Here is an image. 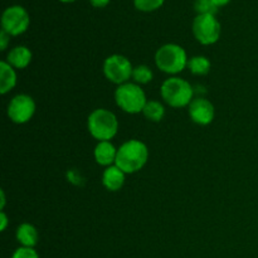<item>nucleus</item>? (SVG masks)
Wrapping results in <instances>:
<instances>
[{
    "label": "nucleus",
    "instance_id": "nucleus-15",
    "mask_svg": "<svg viewBox=\"0 0 258 258\" xmlns=\"http://www.w3.org/2000/svg\"><path fill=\"white\" fill-rule=\"evenodd\" d=\"M38 231L34 226L29 223H23L17 229V239L23 247L33 248L38 243Z\"/></svg>",
    "mask_w": 258,
    "mask_h": 258
},
{
    "label": "nucleus",
    "instance_id": "nucleus-22",
    "mask_svg": "<svg viewBox=\"0 0 258 258\" xmlns=\"http://www.w3.org/2000/svg\"><path fill=\"white\" fill-rule=\"evenodd\" d=\"M9 37L10 35L2 29V32H0V48H2V50L7 48L8 43H9Z\"/></svg>",
    "mask_w": 258,
    "mask_h": 258
},
{
    "label": "nucleus",
    "instance_id": "nucleus-8",
    "mask_svg": "<svg viewBox=\"0 0 258 258\" xmlns=\"http://www.w3.org/2000/svg\"><path fill=\"white\" fill-rule=\"evenodd\" d=\"M29 14L20 5L7 8L2 17V29L9 35H19L29 27Z\"/></svg>",
    "mask_w": 258,
    "mask_h": 258
},
{
    "label": "nucleus",
    "instance_id": "nucleus-24",
    "mask_svg": "<svg viewBox=\"0 0 258 258\" xmlns=\"http://www.w3.org/2000/svg\"><path fill=\"white\" fill-rule=\"evenodd\" d=\"M0 222H2L0 229H2V231H5V228H7V226H8V218H7V216H5L4 212H2V213H0Z\"/></svg>",
    "mask_w": 258,
    "mask_h": 258
},
{
    "label": "nucleus",
    "instance_id": "nucleus-23",
    "mask_svg": "<svg viewBox=\"0 0 258 258\" xmlns=\"http://www.w3.org/2000/svg\"><path fill=\"white\" fill-rule=\"evenodd\" d=\"M90 3L96 8H103L110 3V0H90Z\"/></svg>",
    "mask_w": 258,
    "mask_h": 258
},
{
    "label": "nucleus",
    "instance_id": "nucleus-13",
    "mask_svg": "<svg viewBox=\"0 0 258 258\" xmlns=\"http://www.w3.org/2000/svg\"><path fill=\"white\" fill-rule=\"evenodd\" d=\"M7 62L12 66L13 68H18V70H22L25 68L32 60V52L28 49L24 45H20V47H15L8 53Z\"/></svg>",
    "mask_w": 258,
    "mask_h": 258
},
{
    "label": "nucleus",
    "instance_id": "nucleus-25",
    "mask_svg": "<svg viewBox=\"0 0 258 258\" xmlns=\"http://www.w3.org/2000/svg\"><path fill=\"white\" fill-rule=\"evenodd\" d=\"M212 2H213L214 4L217 5V7H221V5H226V4H228L229 0H212Z\"/></svg>",
    "mask_w": 258,
    "mask_h": 258
},
{
    "label": "nucleus",
    "instance_id": "nucleus-9",
    "mask_svg": "<svg viewBox=\"0 0 258 258\" xmlns=\"http://www.w3.org/2000/svg\"><path fill=\"white\" fill-rule=\"evenodd\" d=\"M35 112V103L28 95H18L10 101L8 106V116L15 123H25L33 117Z\"/></svg>",
    "mask_w": 258,
    "mask_h": 258
},
{
    "label": "nucleus",
    "instance_id": "nucleus-4",
    "mask_svg": "<svg viewBox=\"0 0 258 258\" xmlns=\"http://www.w3.org/2000/svg\"><path fill=\"white\" fill-rule=\"evenodd\" d=\"M161 97L171 107H184L193 101V88L190 83L179 77L166 80L161 86Z\"/></svg>",
    "mask_w": 258,
    "mask_h": 258
},
{
    "label": "nucleus",
    "instance_id": "nucleus-6",
    "mask_svg": "<svg viewBox=\"0 0 258 258\" xmlns=\"http://www.w3.org/2000/svg\"><path fill=\"white\" fill-rule=\"evenodd\" d=\"M193 33L202 44H213L219 39L221 24L213 14H198L193 22Z\"/></svg>",
    "mask_w": 258,
    "mask_h": 258
},
{
    "label": "nucleus",
    "instance_id": "nucleus-27",
    "mask_svg": "<svg viewBox=\"0 0 258 258\" xmlns=\"http://www.w3.org/2000/svg\"><path fill=\"white\" fill-rule=\"evenodd\" d=\"M60 2H63V3H71V2H75V0H60Z\"/></svg>",
    "mask_w": 258,
    "mask_h": 258
},
{
    "label": "nucleus",
    "instance_id": "nucleus-5",
    "mask_svg": "<svg viewBox=\"0 0 258 258\" xmlns=\"http://www.w3.org/2000/svg\"><path fill=\"white\" fill-rule=\"evenodd\" d=\"M115 100L118 107L127 113H139L146 105V96L136 83H123L117 87Z\"/></svg>",
    "mask_w": 258,
    "mask_h": 258
},
{
    "label": "nucleus",
    "instance_id": "nucleus-16",
    "mask_svg": "<svg viewBox=\"0 0 258 258\" xmlns=\"http://www.w3.org/2000/svg\"><path fill=\"white\" fill-rule=\"evenodd\" d=\"M144 115L148 120L154 121V122H159L163 120L164 115H165V108L158 101H148L143 110Z\"/></svg>",
    "mask_w": 258,
    "mask_h": 258
},
{
    "label": "nucleus",
    "instance_id": "nucleus-7",
    "mask_svg": "<svg viewBox=\"0 0 258 258\" xmlns=\"http://www.w3.org/2000/svg\"><path fill=\"white\" fill-rule=\"evenodd\" d=\"M134 68L130 60L121 54L110 55L103 63V73L106 78L116 85H123L133 77Z\"/></svg>",
    "mask_w": 258,
    "mask_h": 258
},
{
    "label": "nucleus",
    "instance_id": "nucleus-14",
    "mask_svg": "<svg viewBox=\"0 0 258 258\" xmlns=\"http://www.w3.org/2000/svg\"><path fill=\"white\" fill-rule=\"evenodd\" d=\"M17 85V73L14 68L8 62L3 60L0 63V92L2 95H5Z\"/></svg>",
    "mask_w": 258,
    "mask_h": 258
},
{
    "label": "nucleus",
    "instance_id": "nucleus-21",
    "mask_svg": "<svg viewBox=\"0 0 258 258\" xmlns=\"http://www.w3.org/2000/svg\"><path fill=\"white\" fill-rule=\"evenodd\" d=\"M12 258H39L37 251L34 248H29V247H20L17 251L13 253Z\"/></svg>",
    "mask_w": 258,
    "mask_h": 258
},
{
    "label": "nucleus",
    "instance_id": "nucleus-2",
    "mask_svg": "<svg viewBox=\"0 0 258 258\" xmlns=\"http://www.w3.org/2000/svg\"><path fill=\"white\" fill-rule=\"evenodd\" d=\"M88 131L98 141H110L117 134L118 122L116 116L105 108H97L88 116Z\"/></svg>",
    "mask_w": 258,
    "mask_h": 258
},
{
    "label": "nucleus",
    "instance_id": "nucleus-12",
    "mask_svg": "<svg viewBox=\"0 0 258 258\" xmlns=\"http://www.w3.org/2000/svg\"><path fill=\"white\" fill-rule=\"evenodd\" d=\"M117 150L110 141H100L95 149V159L102 166H111L116 161Z\"/></svg>",
    "mask_w": 258,
    "mask_h": 258
},
{
    "label": "nucleus",
    "instance_id": "nucleus-19",
    "mask_svg": "<svg viewBox=\"0 0 258 258\" xmlns=\"http://www.w3.org/2000/svg\"><path fill=\"white\" fill-rule=\"evenodd\" d=\"M194 9L198 14H216L218 7L212 0H196Z\"/></svg>",
    "mask_w": 258,
    "mask_h": 258
},
{
    "label": "nucleus",
    "instance_id": "nucleus-20",
    "mask_svg": "<svg viewBox=\"0 0 258 258\" xmlns=\"http://www.w3.org/2000/svg\"><path fill=\"white\" fill-rule=\"evenodd\" d=\"M164 0H134V4L141 12H151L161 7Z\"/></svg>",
    "mask_w": 258,
    "mask_h": 258
},
{
    "label": "nucleus",
    "instance_id": "nucleus-1",
    "mask_svg": "<svg viewBox=\"0 0 258 258\" xmlns=\"http://www.w3.org/2000/svg\"><path fill=\"white\" fill-rule=\"evenodd\" d=\"M149 158V150L144 143L139 140H128L117 150L115 165L125 174L136 173L145 166Z\"/></svg>",
    "mask_w": 258,
    "mask_h": 258
},
{
    "label": "nucleus",
    "instance_id": "nucleus-18",
    "mask_svg": "<svg viewBox=\"0 0 258 258\" xmlns=\"http://www.w3.org/2000/svg\"><path fill=\"white\" fill-rule=\"evenodd\" d=\"M133 78L135 80L136 83L145 85V83H149L153 80V72H151V70L148 66H138V67L134 68Z\"/></svg>",
    "mask_w": 258,
    "mask_h": 258
},
{
    "label": "nucleus",
    "instance_id": "nucleus-26",
    "mask_svg": "<svg viewBox=\"0 0 258 258\" xmlns=\"http://www.w3.org/2000/svg\"><path fill=\"white\" fill-rule=\"evenodd\" d=\"M0 194H2V209L4 208V204H5V196H4V191H0Z\"/></svg>",
    "mask_w": 258,
    "mask_h": 258
},
{
    "label": "nucleus",
    "instance_id": "nucleus-3",
    "mask_svg": "<svg viewBox=\"0 0 258 258\" xmlns=\"http://www.w3.org/2000/svg\"><path fill=\"white\" fill-rule=\"evenodd\" d=\"M155 63L158 68L169 75H176L188 66L186 53L180 45L165 44L158 49L155 54Z\"/></svg>",
    "mask_w": 258,
    "mask_h": 258
},
{
    "label": "nucleus",
    "instance_id": "nucleus-11",
    "mask_svg": "<svg viewBox=\"0 0 258 258\" xmlns=\"http://www.w3.org/2000/svg\"><path fill=\"white\" fill-rule=\"evenodd\" d=\"M125 183V173L118 166L111 165L106 168L102 175V184L107 190L117 191Z\"/></svg>",
    "mask_w": 258,
    "mask_h": 258
},
{
    "label": "nucleus",
    "instance_id": "nucleus-10",
    "mask_svg": "<svg viewBox=\"0 0 258 258\" xmlns=\"http://www.w3.org/2000/svg\"><path fill=\"white\" fill-rule=\"evenodd\" d=\"M189 115L198 125H209L214 118V106L206 98H194L189 105Z\"/></svg>",
    "mask_w": 258,
    "mask_h": 258
},
{
    "label": "nucleus",
    "instance_id": "nucleus-17",
    "mask_svg": "<svg viewBox=\"0 0 258 258\" xmlns=\"http://www.w3.org/2000/svg\"><path fill=\"white\" fill-rule=\"evenodd\" d=\"M188 68L193 75L204 76L211 71V62L207 57L198 55V57H193L188 60Z\"/></svg>",
    "mask_w": 258,
    "mask_h": 258
}]
</instances>
